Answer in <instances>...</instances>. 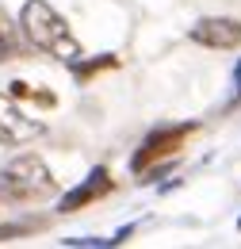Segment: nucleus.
<instances>
[{"label":"nucleus","instance_id":"f257e3e1","mask_svg":"<svg viewBox=\"0 0 241 249\" xmlns=\"http://www.w3.org/2000/svg\"><path fill=\"white\" fill-rule=\"evenodd\" d=\"M19 31L27 35V42L34 50H42V54H50V58H58V62H65V65L85 62L81 42L73 38V31H69V23L61 19L58 8H50V0H27V4H23V12H19Z\"/></svg>","mask_w":241,"mask_h":249},{"label":"nucleus","instance_id":"f03ea898","mask_svg":"<svg viewBox=\"0 0 241 249\" xmlns=\"http://www.w3.org/2000/svg\"><path fill=\"white\" fill-rule=\"evenodd\" d=\"M50 192H54V177L34 154H23L0 169V196L4 199H42Z\"/></svg>","mask_w":241,"mask_h":249},{"label":"nucleus","instance_id":"7ed1b4c3","mask_svg":"<svg viewBox=\"0 0 241 249\" xmlns=\"http://www.w3.org/2000/svg\"><path fill=\"white\" fill-rule=\"evenodd\" d=\"M42 130H46L42 119H34L31 111H23L12 92H0V142L4 146H23L31 138H38Z\"/></svg>","mask_w":241,"mask_h":249},{"label":"nucleus","instance_id":"20e7f679","mask_svg":"<svg viewBox=\"0 0 241 249\" xmlns=\"http://www.w3.org/2000/svg\"><path fill=\"white\" fill-rule=\"evenodd\" d=\"M191 130H195L191 123H188V126H169V130H153L150 138H146V146H142V150L134 154V161H130V165H134V173H150L161 157H172Z\"/></svg>","mask_w":241,"mask_h":249},{"label":"nucleus","instance_id":"39448f33","mask_svg":"<svg viewBox=\"0 0 241 249\" xmlns=\"http://www.w3.org/2000/svg\"><path fill=\"white\" fill-rule=\"evenodd\" d=\"M191 42H199L207 50H234L241 42V23L230 16H207L191 27Z\"/></svg>","mask_w":241,"mask_h":249},{"label":"nucleus","instance_id":"423d86ee","mask_svg":"<svg viewBox=\"0 0 241 249\" xmlns=\"http://www.w3.org/2000/svg\"><path fill=\"white\" fill-rule=\"evenodd\" d=\"M107 192H111V173H107V169H92L88 180H85V184H77V188H73V192H69V196L58 203V211H61V215H73V211L88 207L92 199H103Z\"/></svg>","mask_w":241,"mask_h":249},{"label":"nucleus","instance_id":"0eeeda50","mask_svg":"<svg viewBox=\"0 0 241 249\" xmlns=\"http://www.w3.org/2000/svg\"><path fill=\"white\" fill-rule=\"evenodd\" d=\"M23 54V42H19V27L0 12V62H12Z\"/></svg>","mask_w":241,"mask_h":249},{"label":"nucleus","instance_id":"6e6552de","mask_svg":"<svg viewBox=\"0 0 241 249\" xmlns=\"http://www.w3.org/2000/svg\"><path fill=\"white\" fill-rule=\"evenodd\" d=\"M27 226H16V222H8V226H0V242H8V238H19Z\"/></svg>","mask_w":241,"mask_h":249},{"label":"nucleus","instance_id":"1a4fd4ad","mask_svg":"<svg viewBox=\"0 0 241 249\" xmlns=\"http://www.w3.org/2000/svg\"><path fill=\"white\" fill-rule=\"evenodd\" d=\"M234 85H238V100H241V62L234 65Z\"/></svg>","mask_w":241,"mask_h":249},{"label":"nucleus","instance_id":"9d476101","mask_svg":"<svg viewBox=\"0 0 241 249\" xmlns=\"http://www.w3.org/2000/svg\"><path fill=\"white\" fill-rule=\"evenodd\" d=\"M238 230H241V218H238Z\"/></svg>","mask_w":241,"mask_h":249}]
</instances>
